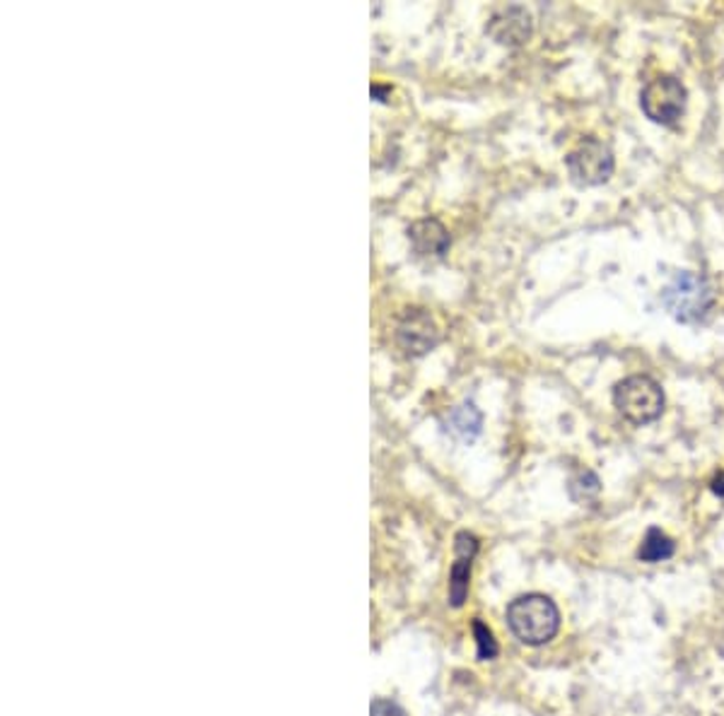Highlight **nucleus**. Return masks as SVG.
<instances>
[{"label": "nucleus", "mask_w": 724, "mask_h": 716, "mask_svg": "<svg viewBox=\"0 0 724 716\" xmlns=\"http://www.w3.org/2000/svg\"><path fill=\"white\" fill-rule=\"evenodd\" d=\"M531 15L527 8H505L488 20L486 32L503 46H522L531 36Z\"/></svg>", "instance_id": "nucleus-7"}, {"label": "nucleus", "mask_w": 724, "mask_h": 716, "mask_svg": "<svg viewBox=\"0 0 724 716\" xmlns=\"http://www.w3.org/2000/svg\"><path fill=\"white\" fill-rule=\"evenodd\" d=\"M507 625L519 642L539 647L551 642L561 628V612L549 596L527 594L515 598L507 608Z\"/></svg>", "instance_id": "nucleus-1"}, {"label": "nucleus", "mask_w": 724, "mask_h": 716, "mask_svg": "<svg viewBox=\"0 0 724 716\" xmlns=\"http://www.w3.org/2000/svg\"><path fill=\"white\" fill-rule=\"evenodd\" d=\"M474 632H476V644H478V657L483 661H488V659H495V654H498V644H495V639H493V632L486 628V625H483L480 620L474 622Z\"/></svg>", "instance_id": "nucleus-13"}, {"label": "nucleus", "mask_w": 724, "mask_h": 716, "mask_svg": "<svg viewBox=\"0 0 724 716\" xmlns=\"http://www.w3.org/2000/svg\"><path fill=\"white\" fill-rule=\"evenodd\" d=\"M710 490H713L717 497H724V470H720L713 482H710Z\"/></svg>", "instance_id": "nucleus-15"}, {"label": "nucleus", "mask_w": 724, "mask_h": 716, "mask_svg": "<svg viewBox=\"0 0 724 716\" xmlns=\"http://www.w3.org/2000/svg\"><path fill=\"white\" fill-rule=\"evenodd\" d=\"M478 543L472 533L456 535V562L450 572V600L460 608L468 594V577H472V560L476 555Z\"/></svg>", "instance_id": "nucleus-9"}, {"label": "nucleus", "mask_w": 724, "mask_h": 716, "mask_svg": "<svg viewBox=\"0 0 724 716\" xmlns=\"http://www.w3.org/2000/svg\"><path fill=\"white\" fill-rule=\"evenodd\" d=\"M370 716H406V712L399 705H393L391 699H375Z\"/></svg>", "instance_id": "nucleus-14"}, {"label": "nucleus", "mask_w": 724, "mask_h": 716, "mask_svg": "<svg viewBox=\"0 0 724 716\" xmlns=\"http://www.w3.org/2000/svg\"><path fill=\"white\" fill-rule=\"evenodd\" d=\"M662 304L679 324H698L713 310L715 292L705 275L681 271L662 288Z\"/></svg>", "instance_id": "nucleus-2"}, {"label": "nucleus", "mask_w": 724, "mask_h": 716, "mask_svg": "<svg viewBox=\"0 0 724 716\" xmlns=\"http://www.w3.org/2000/svg\"><path fill=\"white\" fill-rule=\"evenodd\" d=\"M568 492L570 497H573L575 502H590L594 500L596 495L602 492V480L599 476H596L594 470L590 468H584V470H577L573 478H570V485H568Z\"/></svg>", "instance_id": "nucleus-12"}, {"label": "nucleus", "mask_w": 724, "mask_h": 716, "mask_svg": "<svg viewBox=\"0 0 724 716\" xmlns=\"http://www.w3.org/2000/svg\"><path fill=\"white\" fill-rule=\"evenodd\" d=\"M689 93L681 80L662 75L652 83H647L640 93V109L650 121L659 126H677L685 111Z\"/></svg>", "instance_id": "nucleus-5"}, {"label": "nucleus", "mask_w": 724, "mask_h": 716, "mask_svg": "<svg viewBox=\"0 0 724 716\" xmlns=\"http://www.w3.org/2000/svg\"><path fill=\"white\" fill-rule=\"evenodd\" d=\"M480 427L483 415L474 403H462L452 408L447 417L442 420V430L460 442H474L480 434Z\"/></svg>", "instance_id": "nucleus-10"}, {"label": "nucleus", "mask_w": 724, "mask_h": 716, "mask_svg": "<svg viewBox=\"0 0 724 716\" xmlns=\"http://www.w3.org/2000/svg\"><path fill=\"white\" fill-rule=\"evenodd\" d=\"M674 555V541L669 539L664 531L650 529L642 539V545L638 550V557L645 562H659V560H669Z\"/></svg>", "instance_id": "nucleus-11"}, {"label": "nucleus", "mask_w": 724, "mask_h": 716, "mask_svg": "<svg viewBox=\"0 0 724 716\" xmlns=\"http://www.w3.org/2000/svg\"><path fill=\"white\" fill-rule=\"evenodd\" d=\"M565 167L570 172V178L580 186H599L606 184L614 174L616 160L614 152L599 138H584L582 143L568 152Z\"/></svg>", "instance_id": "nucleus-4"}, {"label": "nucleus", "mask_w": 724, "mask_h": 716, "mask_svg": "<svg viewBox=\"0 0 724 716\" xmlns=\"http://www.w3.org/2000/svg\"><path fill=\"white\" fill-rule=\"evenodd\" d=\"M409 239L411 247L418 256L423 259H442L444 253L450 251V232L435 217H423V220H415L409 227Z\"/></svg>", "instance_id": "nucleus-8"}, {"label": "nucleus", "mask_w": 724, "mask_h": 716, "mask_svg": "<svg viewBox=\"0 0 724 716\" xmlns=\"http://www.w3.org/2000/svg\"><path fill=\"white\" fill-rule=\"evenodd\" d=\"M614 405L633 425H650L664 413V391L647 375H633L614 387Z\"/></svg>", "instance_id": "nucleus-3"}, {"label": "nucleus", "mask_w": 724, "mask_h": 716, "mask_svg": "<svg viewBox=\"0 0 724 716\" xmlns=\"http://www.w3.org/2000/svg\"><path fill=\"white\" fill-rule=\"evenodd\" d=\"M440 343V328L425 310H406L397 324V345L409 357L428 355Z\"/></svg>", "instance_id": "nucleus-6"}]
</instances>
